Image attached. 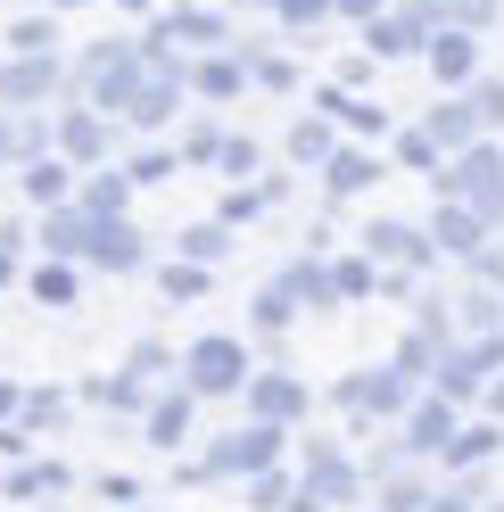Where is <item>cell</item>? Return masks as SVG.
Here are the masks:
<instances>
[{
	"label": "cell",
	"instance_id": "cell-1",
	"mask_svg": "<svg viewBox=\"0 0 504 512\" xmlns=\"http://www.w3.org/2000/svg\"><path fill=\"white\" fill-rule=\"evenodd\" d=\"M248 372H257V356H248V339H199V347H182V397H240L248 389Z\"/></svg>",
	"mask_w": 504,
	"mask_h": 512
},
{
	"label": "cell",
	"instance_id": "cell-2",
	"mask_svg": "<svg viewBox=\"0 0 504 512\" xmlns=\"http://www.w3.org/2000/svg\"><path fill=\"white\" fill-rule=\"evenodd\" d=\"M281 446H290V430H265V422H240L232 438H215L207 455L191 463V479H257V471H281Z\"/></svg>",
	"mask_w": 504,
	"mask_h": 512
},
{
	"label": "cell",
	"instance_id": "cell-3",
	"mask_svg": "<svg viewBox=\"0 0 504 512\" xmlns=\"http://www.w3.org/2000/svg\"><path fill=\"white\" fill-rule=\"evenodd\" d=\"M331 397H339V413H348V422H356V438H364V422H389V413H405V405H414V380H405L397 364H372V372H348Z\"/></svg>",
	"mask_w": 504,
	"mask_h": 512
},
{
	"label": "cell",
	"instance_id": "cell-4",
	"mask_svg": "<svg viewBox=\"0 0 504 512\" xmlns=\"http://www.w3.org/2000/svg\"><path fill=\"white\" fill-rule=\"evenodd\" d=\"M83 91H91V108H133L141 50H133V42H91V50H83Z\"/></svg>",
	"mask_w": 504,
	"mask_h": 512
},
{
	"label": "cell",
	"instance_id": "cell-5",
	"mask_svg": "<svg viewBox=\"0 0 504 512\" xmlns=\"http://www.w3.org/2000/svg\"><path fill=\"white\" fill-rule=\"evenodd\" d=\"M240 405H248V422L290 430V422H306V380H298V372H248Z\"/></svg>",
	"mask_w": 504,
	"mask_h": 512
},
{
	"label": "cell",
	"instance_id": "cell-6",
	"mask_svg": "<svg viewBox=\"0 0 504 512\" xmlns=\"http://www.w3.org/2000/svg\"><path fill=\"white\" fill-rule=\"evenodd\" d=\"M455 430H463V422H455V405H447V397H414V405H405V438H397V455H405V463H438Z\"/></svg>",
	"mask_w": 504,
	"mask_h": 512
},
{
	"label": "cell",
	"instance_id": "cell-7",
	"mask_svg": "<svg viewBox=\"0 0 504 512\" xmlns=\"http://www.w3.org/2000/svg\"><path fill=\"white\" fill-rule=\"evenodd\" d=\"M430 50V17L422 0H405V9H381L364 25V58H422Z\"/></svg>",
	"mask_w": 504,
	"mask_h": 512
},
{
	"label": "cell",
	"instance_id": "cell-8",
	"mask_svg": "<svg viewBox=\"0 0 504 512\" xmlns=\"http://www.w3.org/2000/svg\"><path fill=\"white\" fill-rule=\"evenodd\" d=\"M364 265H414V273H430L438 256H430V240L414 232V223L381 215V223H364Z\"/></svg>",
	"mask_w": 504,
	"mask_h": 512
},
{
	"label": "cell",
	"instance_id": "cell-9",
	"mask_svg": "<svg viewBox=\"0 0 504 512\" xmlns=\"http://www.w3.org/2000/svg\"><path fill=\"white\" fill-rule=\"evenodd\" d=\"M430 256H455V265H471V256L488 248V223L471 215V207H455V199H438V215H430Z\"/></svg>",
	"mask_w": 504,
	"mask_h": 512
},
{
	"label": "cell",
	"instance_id": "cell-10",
	"mask_svg": "<svg viewBox=\"0 0 504 512\" xmlns=\"http://www.w3.org/2000/svg\"><path fill=\"white\" fill-rule=\"evenodd\" d=\"M422 141H430L438 157H463V149H480L488 133H480V116L463 108V91H447V100H438V108L422 116Z\"/></svg>",
	"mask_w": 504,
	"mask_h": 512
},
{
	"label": "cell",
	"instance_id": "cell-11",
	"mask_svg": "<svg viewBox=\"0 0 504 512\" xmlns=\"http://www.w3.org/2000/svg\"><path fill=\"white\" fill-rule=\"evenodd\" d=\"M430 83L438 91H471V83H480V42H471V34H430Z\"/></svg>",
	"mask_w": 504,
	"mask_h": 512
},
{
	"label": "cell",
	"instance_id": "cell-12",
	"mask_svg": "<svg viewBox=\"0 0 504 512\" xmlns=\"http://www.w3.org/2000/svg\"><path fill=\"white\" fill-rule=\"evenodd\" d=\"M83 256H91V265H100V273H133V265H141L149 248H141V232H133V223H124V215H108V223L91 215V248H83Z\"/></svg>",
	"mask_w": 504,
	"mask_h": 512
},
{
	"label": "cell",
	"instance_id": "cell-13",
	"mask_svg": "<svg viewBox=\"0 0 504 512\" xmlns=\"http://www.w3.org/2000/svg\"><path fill=\"white\" fill-rule=\"evenodd\" d=\"M372 182H381V157L356 149V141H339L331 166H323V190H331V199H356V190H372Z\"/></svg>",
	"mask_w": 504,
	"mask_h": 512
},
{
	"label": "cell",
	"instance_id": "cell-14",
	"mask_svg": "<svg viewBox=\"0 0 504 512\" xmlns=\"http://www.w3.org/2000/svg\"><path fill=\"white\" fill-rule=\"evenodd\" d=\"M42 91H58V58H9L0 67V108H25Z\"/></svg>",
	"mask_w": 504,
	"mask_h": 512
},
{
	"label": "cell",
	"instance_id": "cell-15",
	"mask_svg": "<svg viewBox=\"0 0 504 512\" xmlns=\"http://www.w3.org/2000/svg\"><path fill=\"white\" fill-rule=\"evenodd\" d=\"M58 141H67V166H91V157H108V149H116V124H108V116H91V108H75L67 124H58Z\"/></svg>",
	"mask_w": 504,
	"mask_h": 512
},
{
	"label": "cell",
	"instance_id": "cell-16",
	"mask_svg": "<svg viewBox=\"0 0 504 512\" xmlns=\"http://www.w3.org/2000/svg\"><path fill=\"white\" fill-rule=\"evenodd\" d=\"M281 149H290V166H331L339 124H331L323 108H314V116H298V124H290V141H281Z\"/></svg>",
	"mask_w": 504,
	"mask_h": 512
},
{
	"label": "cell",
	"instance_id": "cell-17",
	"mask_svg": "<svg viewBox=\"0 0 504 512\" xmlns=\"http://www.w3.org/2000/svg\"><path fill=\"white\" fill-rule=\"evenodd\" d=\"M496 446H504V430H496V422H471V430H455V438H447V455H438V463L471 479V471H480V463L496 455Z\"/></svg>",
	"mask_w": 504,
	"mask_h": 512
},
{
	"label": "cell",
	"instance_id": "cell-18",
	"mask_svg": "<svg viewBox=\"0 0 504 512\" xmlns=\"http://www.w3.org/2000/svg\"><path fill=\"white\" fill-rule=\"evenodd\" d=\"M157 50H166V42H224V17H207V9H174V17H157V34H149Z\"/></svg>",
	"mask_w": 504,
	"mask_h": 512
},
{
	"label": "cell",
	"instance_id": "cell-19",
	"mask_svg": "<svg viewBox=\"0 0 504 512\" xmlns=\"http://www.w3.org/2000/svg\"><path fill=\"white\" fill-rule=\"evenodd\" d=\"M9 58H58V17H17L9 25Z\"/></svg>",
	"mask_w": 504,
	"mask_h": 512
},
{
	"label": "cell",
	"instance_id": "cell-20",
	"mask_svg": "<svg viewBox=\"0 0 504 512\" xmlns=\"http://www.w3.org/2000/svg\"><path fill=\"white\" fill-rule=\"evenodd\" d=\"M240 83H248L240 58H199V67H191V91H207V100H232Z\"/></svg>",
	"mask_w": 504,
	"mask_h": 512
},
{
	"label": "cell",
	"instance_id": "cell-21",
	"mask_svg": "<svg viewBox=\"0 0 504 512\" xmlns=\"http://www.w3.org/2000/svg\"><path fill=\"white\" fill-rule=\"evenodd\" d=\"M463 108L480 116V133H504V75H480V83L463 91Z\"/></svg>",
	"mask_w": 504,
	"mask_h": 512
},
{
	"label": "cell",
	"instance_id": "cell-22",
	"mask_svg": "<svg viewBox=\"0 0 504 512\" xmlns=\"http://www.w3.org/2000/svg\"><path fill=\"white\" fill-rule=\"evenodd\" d=\"M42 248H50V256H83V248H91V215H50V223H42Z\"/></svg>",
	"mask_w": 504,
	"mask_h": 512
},
{
	"label": "cell",
	"instance_id": "cell-23",
	"mask_svg": "<svg viewBox=\"0 0 504 512\" xmlns=\"http://www.w3.org/2000/svg\"><path fill=\"white\" fill-rule=\"evenodd\" d=\"M455 306H463V331H471V339H496V331H504V298H496V290H471V298H455Z\"/></svg>",
	"mask_w": 504,
	"mask_h": 512
},
{
	"label": "cell",
	"instance_id": "cell-24",
	"mask_svg": "<svg viewBox=\"0 0 504 512\" xmlns=\"http://www.w3.org/2000/svg\"><path fill=\"white\" fill-rule=\"evenodd\" d=\"M67 157H42V166H25V199H42V207H58V199H67Z\"/></svg>",
	"mask_w": 504,
	"mask_h": 512
},
{
	"label": "cell",
	"instance_id": "cell-25",
	"mask_svg": "<svg viewBox=\"0 0 504 512\" xmlns=\"http://www.w3.org/2000/svg\"><path fill=\"white\" fill-rule=\"evenodd\" d=\"M149 438H157V446H182V438H191V397L149 405Z\"/></svg>",
	"mask_w": 504,
	"mask_h": 512
},
{
	"label": "cell",
	"instance_id": "cell-26",
	"mask_svg": "<svg viewBox=\"0 0 504 512\" xmlns=\"http://www.w3.org/2000/svg\"><path fill=\"white\" fill-rule=\"evenodd\" d=\"M124 190H133L124 174H91V182H83V215H100V223L124 215Z\"/></svg>",
	"mask_w": 504,
	"mask_h": 512
},
{
	"label": "cell",
	"instance_id": "cell-27",
	"mask_svg": "<svg viewBox=\"0 0 504 512\" xmlns=\"http://www.w3.org/2000/svg\"><path fill=\"white\" fill-rule=\"evenodd\" d=\"M331 290H339V306H348V298H372V290H381V273H372L364 256H339V265H331Z\"/></svg>",
	"mask_w": 504,
	"mask_h": 512
},
{
	"label": "cell",
	"instance_id": "cell-28",
	"mask_svg": "<svg viewBox=\"0 0 504 512\" xmlns=\"http://www.w3.org/2000/svg\"><path fill=\"white\" fill-rule=\"evenodd\" d=\"M224 248H232V232H224V223H191V232H182V256H191L199 273H207V265H215Z\"/></svg>",
	"mask_w": 504,
	"mask_h": 512
},
{
	"label": "cell",
	"instance_id": "cell-29",
	"mask_svg": "<svg viewBox=\"0 0 504 512\" xmlns=\"http://www.w3.org/2000/svg\"><path fill=\"white\" fill-rule=\"evenodd\" d=\"M397 157H405L414 174H438V166H447V157H438V149L422 141V124H405V133H397Z\"/></svg>",
	"mask_w": 504,
	"mask_h": 512
},
{
	"label": "cell",
	"instance_id": "cell-30",
	"mask_svg": "<svg viewBox=\"0 0 504 512\" xmlns=\"http://www.w3.org/2000/svg\"><path fill=\"white\" fill-rule=\"evenodd\" d=\"M248 75H257V83H273V91H290V83H298V67H290L281 50H248Z\"/></svg>",
	"mask_w": 504,
	"mask_h": 512
},
{
	"label": "cell",
	"instance_id": "cell-31",
	"mask_svg": "<svg viewBox=\"0 0 504 512\" xmlns=\"http://www.w3.org/2000/svg\"><path fill=\"white\" fill-rule=\"evenodd\" d=\"M248 496H257L248 512H290V479H281V471H257V479H248Z\"/></svg>",
	"mask_w": 504,
	"mask_h": 512
},
{
	"label": "cell",
	"instance_id": "cell-32",
	"mask_svg": "<svg viewBox=\"0 0 504 512\" xmlns=\"http://www.w3.org/2000/svg\"><path fill=\"white\" fill-rule=\"evenodd\" d=\"M215 166H224L232 182H240V174H257V141H248V133H224V149H215Z\"/></svg>",
	"mask_w": 504,
	"mask_h": 512
},
{
	"label": "cell",
	"instance_id": "cell-33",
	"mask_svg": "<svg viewBox=\"0 0 504 512\" xmlns=\"http://www.w3.org/2000/svg\"><path fill=\"white\" fill-rule=\"evenodd\" d=\"M430 356H438V339L405 331V347H397V372H405V380H422V372H430Z\"/></svg>",
	"mask_w": 504,
	"mask_h": 512
},
{
	"label": "cell",
	"instance_id": "cell-34",
	"mask_svg": "<svg viewBox=\"0 0 504 512\" xmlns=\"http://www.w3.org/2000/svg\"><path fill=\"white\" fill-rule=\"evenodd\" d=\"M58 488H67V471H50V463L42 471H17V496H58Z\"/></svg>",
	"mask_w": 504,
	"mask_h": 512
},
{
	"label": "cell",
	"instance_id": "cell-35",
	"mask_svg": "<svg viewBox=\"0 0 504 512\" xmlns=\"http://www.w3.org/2000/svg\"><path fill=\"white\" fill-rule=\"evenodd\" d=\"M174 174V149H149V157H133V174H124V182H166Z\"/></svg>",
	"mask_w": 504,
	"mask_h": 512
},
{
	"label": "cell",
	"instance_id": "cell-36",
	"mask_svg": "<svg viewBox=\"0 0 504 512\" xmlns=\"http://www.w3.org/2000/svg\"><path fill=\"white\" fill-rule=\"evenodd\" d=\"M281 323H290V298H281V281H273V290L257 298V331H281Z\"/></svg>",
	"mask_w": 504,
	"mask_h": 512
},
{
	"label": "cell",
	"instance_id": "cell-37",
	"mask_svg": "<svg viewBox=\"0 0 504 512\" xmlns=\"http://www.w3.org/2000/svg\"><path fill=\"white\" fill-rule=\"evenodd\" d=\"M471 273H480V281H488V290H504V240H488L480 256H471Z\"/></svg>",
	"mask_w": 504,
	"mask_h": 512
},
{
	"label": "cell",
	"instance_id": "cell-38",
	"mask_svg": "<svg viewBox=\"0 0 504 512\" xmlns=\"http://www.w3.org/2000/svg\"><path fill=\"white\" fill-rule=\"evenodd\" d=\"M166 290H174V298H199L207 273H199V265H166Z\"/></svg>",
	"mask_w": 504,
	"mask_h": 512
},
{
	"label": "cell",
	"instance_id": "cell-39",
	"mask_svg": "<svg viewBox=\"0 0 504 512\" xmlns=\"http://www.w3.org/2000/svg\"><path fill=\"white\" fill-rule=\"evenodd\" d=\"M331 9H339V17H364V25H372V17L389 9V0H331Z\"/></svg>",
	"mask_w": 504,
	"mask_h": 512
},
{
	"label": "cell",
	"instance_id": "cell-40",
	"mask_svg": "<svg viewBox=\"0 0 504 512\" xmlns=\"http://www.w3.org/2000/svg\"><path fill=\"white\" fill-rule=\"evenodd\" d=\"M480 405H488V422H504V372H496L488 389H480Z\"/></svg>",
	"mask_w": 504,
	"mask_h": 512
},
{
	"label": "cell",
	"instance_id": "cell-41",
	"mask_svg": "<svg viewBox=\"0 0 504 512\" xmlns=\"http://www.w3.org/2000/svg\"><path fill=\"white\" fill-rule=\"evenodd\" d=\"M58 9H83V0H58Z\"/></svg>",
	"mask_w": 504,
	"mask_h": 512
},
{
	"label": "cell",
	"instance_id": "cell-42",
	"mask_svg": "<svg viewBox=\"0 0 504 512\" xmlns=\"http://www.w3.org/2000/svg\"><path fill=\"white\" fill-rule=\"evenodd\" d=\"M133 9H141V0H133Z\"/></svg>",
	"mask_w": 504,
	"mask_h": 512
},
{
	"label": "cell",
	"instance_id": "cell-43",
	"mask_svg": "<svg viewBox=\"0 0 504 512\" xmlns=\"http://www.w3.org/2000/svg\"><path fill=\"white\" fill-rule=\"evenodd\" d=\"M496 149H504V141H496Z\"/></svg>",
	"mask_w": 504,
	"mask_h": 512
},
{
	"label": "cell",
	"instance_id": "cell-44",
	"mask_svg": "<svg viewBox=\"0 0 504 512\" xmlns=\"http://www.w3.org/2000/svg\"><path fill=\"white\" fill-rule=\"evenodd\" d=\"M496 512H504V504H496Z\"/></svg>",
	"mask_w": 504,
	"mask_h": 512
},
{
	"label": "cell",
	"instance_id": "cell-45",
	"mask_svg": "<svg viewBox=\"0 0 504 512\" xmlns=\"http://www.w3.org/2000/svg\"><path fill=\"white\" fill-rule=\"evenodd\" d=\"M364 512H372V504H364Z\"/></svg>",
	"mask_w": 504,
	"mask_h": 512
}]
</instances>
